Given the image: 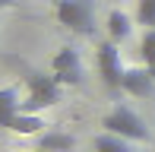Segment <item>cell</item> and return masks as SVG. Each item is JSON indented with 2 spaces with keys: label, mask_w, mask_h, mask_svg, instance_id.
I'll return each mask as SVG.
<instances>
[{
  "label": "cell",
  "mask_w": 155,
  "mask_h": 152,
  "mask_svg": "<svg viewBox=\"0 0 155 152\" xmlns=\"http://www.w3.org/2000/svg\"><path fill=\"white\" fill-rule=\"evenodd\" d=\"M13 3H16V0H0V10H10Z\"/></svg>",
  "instance_id": "cell-13"
},
{
  "label": "cell",
  "mask_w": 155,
  "mask_h": 152,
  "mask_svg": "<svg viewBox=\"0 0 155 152\" xmlns=\"http://www.w3.org/2000/svg\"><path fill=\"white\" fill-rule=\"evenodd\" d=\"M38 152H41V149H38Z\"/></svg>",
  "instance_id": "cell-14"
},
{
  "label": "cell",
  "mask_w": 155,
  "mask_h": 152,
  "mask_svg": "<svg viewBox=\"0 0 155 152\" xmlns=\"http://www.w3.org/2000/svg\"><path fill=\"white\" fill-rule=\"evenodd\" d=\"M136 19L143 29H155V0H136Z\"/></svg>",
  "instance_id": "cell-12"
},
{
  "label": "cell",
  "mask_w": 155,
  "mask_h": 152,
  "mask_svg": "<svg viewBox=\"0 0 155 152\" xmlns=\"http://www.w3.org/2000/svg\"><path fill=\"white\" fill-rule=\"evenodd\" d=\"M51 73L57 76L60 86H79L82 82V57H79V51L70 48V45L60 48L54 54V60H51Z\"/></svg>",
  "instance_id": "cell-5"
},
{
  "label": "cell",
  "mask_w": 155,
  "mask_h": 152,
  "mask_svg": "<svg viewBox=\"0 0 155 152\" xmlns=\"http://www.w3.org/2000/svg\"><path fill=\"white\" fill-rule=\"evenodd\" d=\"M16 111H22V86L10 82V86L0 89V127H10Z\"/></svg>",
  "instance_id": "cell-7"
},
{
  "label": "cell",
  "mask_w": 155,
  "mask_h": 152,
  "mask_svg": "<svg viewBox=\"0 0 155 152\" xmlns=\"http://www.w3.org/2000/svg\"><path fill=\"white\" fill-rule=\"evenodd\" d=\"M95 152H136V149H133L130 140H124V136L104 130L101 136H95Z\"/></svg>",
  "instance_id": "cell-10"
},
{
  "label": "cell",
  "mask_w": 155,
  "mask_h": 152,
  "mask_svg": "<svg viewBox=\"0 0 155 152\" xmlns=\"http://www.w3.org/2000/svg\"><path fill=\"white\" fill-rule=\"evenodd\" d=\"M54 16L76 35H95V6L92 0H57Z\"/></svg>",
  "instance_id": "cell-2"
},
{
  "label": "cell",
  "mask_w": 155,
  "mask_h": 152,
  "mask_svg": "<svg viewBox=\"0 0 155 152\" xmlns=\"http://www.w3.org/2000/svg\"><path fill=\"white\" fill-rule=\"evenodd\" d=\"M101 127L108 130V133H117V136H124V140H130V143H149L152 140V130L146 127V121L133 111L130 105H114L101 117Z\"/></svg>",
  "instance_id": "cell-1"
},
{
  "label": "cell",
  "mask_w": 155,
  "mask_h": 152,
  "mask_svg": "<svg viewBox=\"0 0 155 152\" xmlns=\"http://www.w3.org/2000/svg\"><path fill=\"white\" fill-rule=\"evenodd\" d=\"M38 149L41 152H73L76 140L70 133H60V130H45V133H38Z\"/></svg>",
  "instance_id": "cell-8"
},
{
  "label": "cell",
  "mask_w": 155,
  "mask_h": 152,
  "mask_svg": "<svg viewBox=\"0 0 155 152\" xmlns=\"http://www.w3.org/2000/svg\"><path fill=\"white\" fill-rule=\"evenodd\" d=\"M139 57H143L146 70L155 73V29H146L143 38H139Z\"/></svg>",
  "instance_id": "cell-11"
},
{
  "label": "cell",
  "mask_w": 155,
  "mask_h": 152,
  "mask_svg": "<svg viewBox=\"0 0 155 152\" xmlns=\"http://www.w3.org/2000/svg\"><path fill=\"white\" fill-rule=\"evenodd\" d=\"M104 25H108V38H111V41H117V45H120V41H127V38L133 35V19L127 16L124 10H111V13H108V22H104Z\"/></svg>",
  "instance_id": "cell-9"
},
{
  "label": "cell",
  "mask_w": 155,
  "mask_h": 152,
  "mask_svg": "<svg viewBox=\"0 0 155 152\" xmlns=\"http://www.w3.org/2000/svg\"><path fill=\"white\" fill-rule=\"evenodd\" d=\"M120 92L133 95V98H149V95L155 92V73L152 70H143V67H130V70L124 73Z\"/></svg>",
  "instance_id": "cell-6"
},
{
  "label": "cell",
  "mask_w": 155,
  "mask_h": 152,
  "mask_svg": "<svg viewBox=\"0 0 155 152\" xmlns=\"http://www.w3.org/2000/svg\"><path fill=\"white\" fill-rule=\"evenodd\" d=\"M95 64H98V76H101V82L117 92L120 82H124V73H127V67H124V60H120V45L111 41V38H104L101 45L95 48Z\"/></svg>",
  "instance_id": "cell-4"
},
{
  "label": "cell",
  "mask_w": 155,
  "mask_h": 152,
  "mask_svg": "<svg viewBox=\"0 0 155 152\" xmlns=\"http://www.w3.org/2000/svg\"><path fill=\"white\" fill-rule=\"evenodd\" d=\"M63 86L57 82V76H45V73H35L25 79V101H22V111H41V108H54L60 101Z\"/></svg>",
  "instance_id": "cell-3"
}]
</instances>
